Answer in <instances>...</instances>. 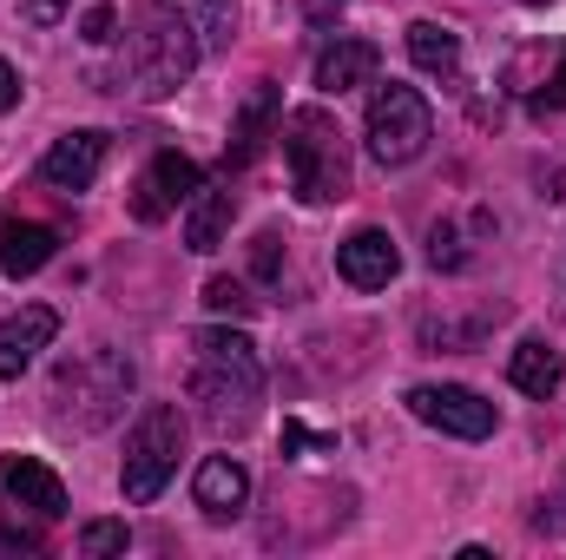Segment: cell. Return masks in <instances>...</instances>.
<instances>
[{
	"instance_id": "cell-2",
	"label": "cell",
	"mask_w": 566,
	"mask_h": 560,
	"mask_svg": "<svg viewBox=\"0 0 566 560\" xmlns=\"http://www.w3.org/2000/svg\"><path fill=\"white\" fill-rule=\"evenodd\" d=\"M283 165H290V191L303 205H329L349 191V139L336 126L329 106H296L283 113Z\"/></svg>"
},
{
	"instance_id": "cell-17",
	"label": "cell",
	"mask_w": 566,
	"mask_h": 560,
	"mask_svg": "<svg viewBox=\"0 0 566 560\" xmlns=\"http://www.w3.org/2000/svg\"><path fill=\"white\" fill-rule=\"evenodd\" d=\"M231 211H238L231 185H198L191 218H185V245H191L198 258H205V251H218V245H224V231H231Z\"/></svg>"
},
{
	"instance_id": "cell-27",
	"label": "cell",
	"mask_w": 566,
	"mask_h": 560,
	"mask_svg": "<svg viewBox=\"0 0 566 560\" xmlns=\"http://www.w3.org/2000/svg\"><path fill=\"white\" fill-rule=\"evenodd\" d=\"M13 106H20V73L0 60V113H13Z\"/></svg>"
},
{
	"instance_id": "cell-22",
	"label": "cell",
	"mask_w": 566,
	"mask_h": 560,
	"mask_svg": "<svg viewBox=\"0 0 566 560\" xmlns=\"http://www.w3.org/2000/svg\"><path fill=\"white\" fill-rule=\"evenodd\" d=\"M428 265H434V271H468V245H461L454 225H434V238H428Z\"/></svg>"
},
{
	"instance_id": "cell-14",
	"label": "cell",
	"mask_w": 566,
	"mask_h": 560,
	"mask_svg": "<svg viewBox=\"0 0 566 560\" xmlns=\"http://www.w3.org/2000/svg\"><path fill=\"white\" fill-rule=\"evenodd\" d=\"M53 251H60V231H53V225H33V218H7V225H0V271H7V278L46 271Z\"/></svg>"
},
{
	"instance_id": "cell-9",
	"label": "cell",
	"mask_w": 566,
	"mask_h": 560,
	"mask_svg": "<svg viewBox=\"0 0 566 560\" xmlns=\"http://www.w3.org/2000/svg\"><path fill=\"white\" fill-rule=\"evenodd\" d=\"M198 185H205V172L185 158V152H158L151 158V172L139 178V191H133V218L145 225H158L171 205H185V198H198Z\"/></svg>"
},
{
	"instance_id": "cell-15",
	"label": "cell",
	"mask_w": 566,
	"mask_h": 560,
	"mask_svg": "<svg viewBox=\"0 0 566 560\" xmlns=\"http://www.w3.org/2000/svg\"><path fill=\"white\" fill-rule=\"evenodd\" d=\"M376 66H382L376 40L343 33L336 46H323V60H316V86H323V93H349V86H369V80H376Z\"/></svg>"
},
{
	"instance_id": "cell-1",
	"label": "cell",
	"mask_w": 566,
	"mask_h": 560,
	"mask_svg": "<svg viewBox=\"0 0 566 560\" xmlns=\"http://www.w3.org/2000/svg\"><path fill=\"white\" fill-rule=\"evenodd\" d=\"M191 396L205 403V416L218 428H244L258 396H264V363H258V343L244 330H198L191 336Z\"/></svg>"
},
{
	"instance_id": "cell-25",
	"label": "cell",
	"mask_w": 566,
	"mask_h": 560,
	"mask_svg": "<svg viewBox=\"0 0 566 560\" xmlns=\"http://www.w3.org/2000/svg\"><path fill=\"white\" fill-rule=\"evenodd\" d=\"M20 13H27L33 27H60V20L73 13V0H20Z\"/></svg>"
},
{
	"instance_id": "cell-7",
	"label": "cell",
	"mask_w": 566,
	"mask_h": 560,
	"mask_svg": "<svg viewBox=\"0 0 566 560\" xmlns=\"http://www.w3.org/2000/svg\"><path fill=\"white\" fill-rule=\"evenodd\" d=\"M409 409H416L428 428L461 435V442H481V435H494V422H501L488 396H474V390H461V383H416V390H409Z\"/></svg>"
},
{
	"instance_id": "cell-4",
	"label": "cell",
	"mask_w": 566,
	"mask_h": 560,
	"mask_svg": "<svg viewBox=\"0 0 566 560\" xmlns=\"http://www.w3.org/2000/svg\"><path fill=\"white\" fill-rule=\"evenodd\" d=\"M126 396H133V363L119 350H86L53 383V403H60V422L66 428H106V422L119 416Z\"/></svg>"
},
{
	"instance_id": "cell-8",
	"label": "cell",
	"mask_w": 566,
	"mask_h": 560,
	"mask_svg": "<svg viewBox=\"0 0 566 560\" xmlns=\"http://www.w3.org/2000/svg\"><path fill=\"white\" fill-rule=\"evenodd\" d=\"M0 508H27L40 521L66 515V481L40 455H0Z\"/></svg>"
},
{
	"instance_id": "cell-12",
	"label": "cell",
	"mask_w": 566,
	"mask_h": 560,
	"mask_svg": "<svg viewBox=\"0 0 566 560\" xmlns=\"http://www.w3.org/2000/svg\"><path fill=\"white\" fill-rule=\"evenodd\" d=\"M99 165H106V133H66L40 158V178L60 185V191H86L99 178Z\"/></svg>"
},
{
	"instance_id": "cell-16",
	"label": "cell",
	"mask_w": 566,
	"mask_h": 560,
	"mask_svg": "<svg viewBox=\"0 0 566 560\" xmlns=\"http://www.w3.org/2000/svg\"><path fill=\"white\" fill-rule=\"evenodd\" d=\"M271 120H277V86L271 80H258L251 93H244V106H238V126H231V152H224V165H251L264 139H271Z\"/></svg>"
},
{
	"instance_id": "cell-13",
	"label": "cell",
	"mask_w": 566,
	"mask_h": 560,
	"mask_svg": "<svg viewBox=\"0 0 566 560\" xmlns=\"http://www.w3.org/2000/svg\"><path fill=\"white\" fill-rule=\"evenodd\" d=\"M191 495H198V508H205L211 521H231V515L251 501V475H244V462H238V455H205V462H198Z\"/></svg>"
},
{
	"instance_id": "cell-18",
	"label": "cell",
	"mask_w": 566,
	"mask_h": 560,
	"mask_svg": "<svg viewBox=\"0 0 566 560\" xmlns=\"http://www.w3.org/2000/svg\"><path fill=\"white\" fill-rule=\"evenodd\" d=\"M507 383H514L521 396H541V403H547V396L560 390V350L541 343V336H527V343L507 356Z\"/></svg>"
},
{
	"instance_id": "cell-23",
	"label": "cell",
	"mask_w": 566,
	"mask_h": 560,
	"mask_svg": "<svg viewBox=\"0 0 566 560\" xmlns=\"http://www.w3.org/2000/svg\"><path fill=\"white\" fill-rule=\"evenodd\" d=\"M283 448H296V455H336V435H310L303 422H283Z\"/></svg>"
},
{
	"instance_id": "cell-24",
	"label": "cell",
	"mask_w": 566,
	"mask_h": 560,
	"mask_svg": "<svg viewBox=\"0 0 566 560\" xmlns=\"http://www.w3.org/2000/svg\"><path fill=\"white\" fill-rule=\"evenodd\" d=\"M80 33H86V46H113V33H119V13H113V7H93V13L80 20Z\"/></svg>"
},
{
	"instance_id": "cell-11",
	"label": "cell",
	"mask_w": 566,
	"mask_h": 560,
	"mask_svg": "<svg viewBox=\"0 0 566 560\" xmlns=\"http://www.w3.org/2000/svg\"><path fill=\"white\" fill-rule=\"evenodd\" d=\"M60 336V310H46V303H27V310H13L7 323H0V383H13L46 343Z\"/></svg>"
},
{
	"instance_id": "cell-26",
	"label": "cell",
	"mask_w": 566,
	"mask_h": 560,
	"mask_svg": "<svg viewBox=\"0 0 566 560\" xmlns=\"http://www.w3.org/2000/svg\"><path fill=\"white\" fill-rule=\"evenodd\" d=\"M534 106H541V113H560V106H566V53H560V66L547 73V86L534 93Z\"/></svg>"
},
{
	"instance_id": "cell-5",
	"label": "cell",
	"mask_w": 566,
	"mask_h": 560,
	"mask_svg": "<svg viewBox=\"0 0 566 560\" xmlns=\"http://www.w3.org/2000/svg\"><path fill=\"white\" fill-rule=\"evenodd\" d=\"M178 455H185V416L171 403H151L139 428L126 435V501L133 508L165 495V481L178 475Z\"/></svg>"
},
{
	"instance_id": "cell-21",
	"label": "cell",
	"mask_w": 566,
	"mask_h": 560,
	"mask_svg": "<svg viewBox=\"0 0 566 560\" xmlns=\"http://www.w3.org/2000/svg\"><path fill=\"white\" fill-rule=\"evenodd\" d=\"M126 521H86L80 528V554H93V560H106V554H126Z\"/></svg>"
},
{
	"instance_id": "cell-20",
	"label": "cell",
	"mask_w": 566,
	"mask_h": 560,
	"mask_svg": "<svg viewBox=\"0 0 566 560\" xmlns=\"http://www.w3.org/2000/svg\"><path fill=\"white\" fill-rule=\"evenodd\" d=\"M205 310H218V317H251V310H258V297H251L238 278H211V283H205Z\"/></svg>"
},
{
	"instance_id": "cell-6",
	"label": "cell",
	"mask_w": 566,
	"mask_h": 560,
	"mask_svg": "<svg viewBox=\"0 0 566 560\" xmlns=\"http://www.w3.org/2000/svg\"><path fill=\"white\" fill-rule=\"evenodd\" d=\"M434 139V113L416 86L389 80L369 93V158L376 165H416Z\"/></svg>"
},
{
	"instance_id": "cell-29",
	"label": "cell",
	"mask_w": 566,
	"mask_h": 560,
	"mask_svg": "<svg viewBox=\"0 0 566 560\" xmlns=\"http://www.w3.org/2000/svg\"><path fill=\"white\" fill-rule=\"evenodd\" d=\"M329 7H343V0H310V13H329Z\"/></svg>"
},
{
	"instance_id": "cell-28",
	"label": "cell",
	"mask_w": 566,
	"mask_h": 560,
	"mask_svg": "<svg viewBox=\"0 0 566 560\" xmlns=\"http://www.w3.org/2000/svg\"><path fill=\"white\" fill-rule=\"evenodd\" d=\"M258 271H264V278H277V238H271V231L258 238Z\"/></svg>"
},
{
	"instance_id": "cell-10",
	"label": "cell",
	"mask_w": 566,
	"mask_h": 560,
	"mask_svg": "<svg viewBox=\"0 0 566 560\" xmlns=\"http://www.w3.org/2000/svg\"><path fill=\"white\" fill-rule=\"evenodd\" d=\"M396 271H402V251H396V238L376 231V225L336 245V278L349 283V290H382Z\"/></svg>"
},
{
	"instance_id": "cell-19",
	"label": "cell",
	"mask_w": 566,
	"mask_h": 560,
	"mask_svg": "<svg viewBox=\"0 0 566 560\" xmlns=\"http://www.w3.org/2000/svg\"><path fill=\"white\" fill-rule=\"evenodd\" d=\"M409 60L422 73H441V80H461V33L434 27V20H416L409 27Z\"/></svg>"
},
{
	"instance_id": "cell-3",
	"label": "cell",
	"mask_w": 566,
	"mask_h": 560,
	"mask_svg": "<svg viewBox=\"0 0 566 560\" xmlns=\"http://www.w3.org/2000/svg\"><path fill=\"white\" fill-rule=\"evenodd\" d=\"M191 66H198L191 20L171 0H158L139 27H133V40H126V86L139 100H165V93H178L191 80Z\"/></svg>"
}]
</instances>
